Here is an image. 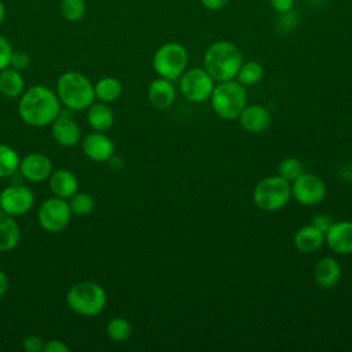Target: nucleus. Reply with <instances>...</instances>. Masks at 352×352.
<instances>
[{
  "mask_svg": "<svg viewBox=\"0 0 352 352\" xmlns=\"http://www.w3.org/2000/svg\"><path fill=\"white\" fill-rule=\"evenodd\" d=\"M21 239V231L14 216L0 209V252L14 249Z\"/></svg>",
  "mask_w": 352,
  "mask_h": 352,
  "instance_id": "obj_21",
  "label": "nucleus"
},
{
  "mask_svg": "<svg viewBox=\"0 0 352 352\" xmlns=\"http://www.w3.org/2000/svg\"><path fill=\"white\" fill-rule=\"evenodd\" d=\"M66 302L69 308L78 315L95 316L99 315L106 305V293L96 282H77L67 290Z\"/></svg>",
  "mask_w": 352,
  "mask_h": 352,
  "instance_id": "obj_5",
  "label": "nucleus"
},
{
  "mask_svg": "<svg viewBox=\"0 0 352 352\" xmlns=\"http://www.w3.org/2000/svg\"><path fill=\"white\" fill-rule=\"evenodd\" d=\"M21 175L30 182H43L52 173L51 160L43 153H29L19 161Z\"/></svg>",
  "mask_w": 352,
  "mask_h": 352,
  "instance_id": "obj_13",
  "label": "nucleus"
},
{
  "mask_svg": "<svg viewBox=\"0 0 352 352\" xmlns=\"http://www.w3.org/2000/svg\"><path fill=\"white\" fill-rule=\"evenodd\" d=\"M302 172H304L302 162L294 157L283 158L278 164V175L285 180H287L289 183L294 182Z\"/></svg>",
  "mask_w": 352,
  "mask_h": 352,
  "instance_id": "obj_29",
  "label": "nucleus"
},
{
  "mask_svg": "<svg viewBox=\"0 0 352 352\" xmlns=\"http://www.w3.org/2000/svg\"><path fill=\"white\" fill-rule=\"evenodd\" d=\"M60 15L69 22H77L84 18L87 12L85 0H60Z\"/></svg>",
  "mask_w": 352,
  "mask_h": 352,
  "instance_id": "obj_28",
  "label": "nucleus"
},
{
  "mask_svg": "<svg viewBox=\"0 0 352 352\" xmlns=\"http://www.w3.org/2000/svg\"><path fill=\"white\" fill-rule=\"evenodd\" d=\"M292 198V186L279 175L261 179L253 190V201L256 206L264 212H275L282 209Z\"/></svg>",
  "mask_w": 352,
  "mask_h": 352,
  "instance_id": "obj_6",
  "label": "nucleus"
},
{
  "mask_svg": "<svg viewBox=\"0 0 352 352\" xmlns=\"http://www.w3.org/2000/svg\"><path fill=\"white\" fill-rule=\"evenodd\" d=\"M4 16H6V8H4V4L0 1V25L4 21Z\"/></svg>",
  "mask_w": 352,
  "mask_h": 352,
  "instance_id": "obj_39",
  "label": "nucleus"
},
{
  "mask_svg": "<svg viewBox=\"0 0 352 352\" xmlns=\"http://www.w3.org/2000/svg\"><path fill=\"white\" fill-rule=\"evenodd\" d=\"M188 54L184 45L176 41H169L162 44L153 55V69L154 72L166 80L179 78L187 66Z\"/></svg>",
  "mask_w": 352,
  "mask_h": 352,
  "instance_id": "obj_7",
  "label": "nucleus"
},
{
  "mask_svg": "<svg viewBox=\"0 0 352 352\" xmlns=\"http://www.w3.org/2000/svg\"><path fill=\"white\" fill-rule=\"evenodd\" d=\"M19 155L8 144L0 143V179L11 176L19 168Z\"/></svg>",
  "mask_w": 352,
  "mask_h": 352,
  "instance_id": "obj_26",
  "label": "nucleus"
},
{
  "mask_svg": "<svg viewBox=\"0 0 352 352\" xmlns=\"http://www.w3.org/2000/svg\"><path fill=\"white\" fill-rule=\"evenodd\" d=\"M69 206L72 214L87 216L94 210L95 202L94 198L87 192H76L69 198Z\"/></svg>",
  "mask_w": 352,
  "mask_h": 352,
  "instance_id": "obj_30",
  "label": "nucleus"
},
{
  "mask_svg": "<svg viewBox=\"0 0 352 352\" xmlns=\"http://www.w3.org/2000/svg\"><path fill=\"white\" fill-rule=\"evenodd\" d=\"M199 1H201V4H202L206 10L217 11V10L224 8L230 0H199Z\"/></svg>",
  "mask_w": 352,
  "mask_h": 352,
  "instance_id": "obj_37",
  "label": "nucleus"
},
{
  "mask_svg": "<svg viewBox=\"0 0 352 352\" xmlns=\"http://www.w3.org/2000/svg\"><path fill=\"white\" fill-rule=\"evenodd\" d=\"M341 278V267L338 261L333 257H322L314 267V280L315 283L323 289H333Z\"/></svg>",
  "mask_w": 352,
  "mask_h": 352,
  "instance_id": "obj_18",
  "label": "nucleus"
},
{
  "mask_svg": "<svg viewBox=\"0 0 352 352\" xmlns=\"http://www.w3.org/2000/svg\"><path fill=\"white\" fill-rule=\"evenodd\" d=\"M179 87L188 102L202 103L210 98L214 80L204 67H192L180 76Z\"/></svg>",
  "mask_w": 352,
  "mask_h": 352,
  "instance_id": "obj_8",
  "label": "nucleus"
},
{
  "mask_svg": "<svg viewBox=\"0 0 352 352\" xmlns=\"http://www.w3.org/2000/svg\"><path fill=\"white\" fill-rule=\"evenodd\" d=\"M87 122L94 131L104 132L114 122V114L107 103H92L87 111Z\"/></svg>",
  "mask_w": 352,
  "mask_h": 352,
  "instance_id": "obj_23",
  "label": "nucleus"
},
{
  "mask_svg": "<svg viewBox=\"0 0 352 352\" xmlns=\"http://www.w3.org/2000/svg\"><path fill=\"white\" fill-rule=\"evenodd\" d=\"M51 133L55 142L62 147H73L81 138L80 126L66 116H58L51 122Z\"/></svg>",
  "mask_w": 352,
  "mask_h": 352,
  "instance_id": "obj_16",
  "label": "nucleus"
},
{
  "mask_svg": "<svg viewBox=\"0 0 352 352\" xmlns=\"http://www.w3.org/2000/svg\"><path fill=\"white\" fill-rule=\"evenodd\" d=\"M270 4L279 14H285L293 10L294 0H270Z\"/></svg>",
  "mask_w": 352,
  "mask_h": 352,
  "instance_id": "obj_35",
  "label": "nucleus"
},
{
  "mask_svg": "<svg viewBox=\"0 0 352 352\" xmlns=\"http://www.w3.org/2000/svg\"><path fill=\"white\" fill-rule=\"evenodd\" d=\"M238 120L246 132L261 133L271 125V113L261 104H246Z\"/></svg>",
  "mask_w": 352,
  "mask_h": 352,
  "instance_id": "obj_15",
  "label": "nucleus"
},
{
  "mask_svg": "<svg viewBox=\"0 0 352 352\" xmlns=\"http://www.w3.org/2000/svg\"><path fill=\"white\" fill-rule=\"evenodd\" d=\"M72 210L69 202L65 198L52 197L45 199L37 212V220L48 232H60L63 231L70 221Z\"/></svg>",
  "mask_w": 352,
  "mask_h": 352,
  "instance_id": "obj_9",
  "label": "nucleus"
},
{
  "mask_svg": "<svg viewBox=\"0 0 352 352\" xmlns=\"http://www.w3.org/2000/svg\"><path fill=\"white\" fill-rule=\"evenodd\" d=\"M25 81L19 70L8 66L0 70V94L6 98H18L23 94Z\"/></svg>",
  "mask_w": 352,
  "mask_h": 352,
  "instance_id": "obj_22",
  "label": "nucleus"
},
{
  "mask_svg": "<svg viewBox=\"0 0 352 352\" xmlns=\"http://www.w3.org/2000/svg\"><path fill=\"white\" fill-rule=\"evenodd\" d=\"M210 104L213 111L223 120H236L248 104L246 88L236 80L221 81L213 87L210 94Z\"/></svg>",
  "mask_w": 352,
  "mask_h": 352,
  "instance_id": "obj_4",
  "label": "nucleus"
},
{
  "mask_svg": "<svg viewBox=\"0 0 352 352\" xmlns=\"http://www.w3.org/2000/svg\"><path fill=\"white\" fill-rule=\"evenodd\" d=\"M33 204V191L23 184H11L0 192V209L14 217L28 213Z\"/></svg>",
  "mask_w": 352,
  "mask_h": 352,
  "instance_id": "obj_11",
  "label": "nucleus"
},
{
  "mask_svg": "<svg viewBox=\"0 0 352 352\" xmlns=\"http://www.w3.org/2000/svg\"><path fill=\"white\" fill-rule=\"evenodd\" d=\"M58 95L45 85H33L23 91L18 113L21 120L30 126L50 125L59 116Z\"/></svg>",
  "mask_w": 352,
  "mask_h": 352,
  "instance_id": "obj_1",
  "label": "nucleus"
},
{
  "mask_svg": "<svg viewBox=\"0 0 352 352\" xmlns=\"http://www.w3.org/2000/svg\"><path fill=\"white\" fill-rule=\"evenodd\" d=\"M121 91H122L121 82L116 77H110V76L102 77L94 85L95 98H98L103 103H111L116 99H118V96L121 95Z\"/></svg>",
  "mask_w": 352,
  "mask_h": 352,
  "instance_id": "obj_24",
  "label": "nucleus"
},
{
  "mask_svg": "<svg viewBox=\"0 0 352 352\" xmlns=\"http://www.w3.org/2000/svg\"><path fill=\"white\" fill-rule=\"evenodd\" d=\"M50 188L55 197L67 199L77 192L78 182L73 172L67 169H58L50 175Z\"/></svg>",
  "mask_w": 352,
  "mask_h": 352,
  "instance_id": "obj_20",
  "label": "nucleus"
},
{
  "mask_svg": "<svg viewBox=\"0 0 352 352\" xmlns=\"http://www.w3.org/2000/svg\"><path fill=\"white\" fill-rule=\"evenodd\" d=\"M331 223L333 221H331V219L327 214H315L312 217V221H311L312 226H315L316 228L322 230L323 232L327 231V228L331 226Z\"/></svg>",
  "mask_w": 352,
  "mask_h": 352,
  "instance_id": "obj_36",
  "label": "nucleus"
},
{
  "mask_svg": "<svg viewBox=\"0 0 352 352\" xmlns=\"http://www.w3.org/2000/svg\"><path fill=\"white\" fill-rule=\"evenodd\" d=\"M8 287V278L7 275L0 270V298L4 296V293L7 292Z\"/></svg>",
  "mask_w": 352,
  "mask_h": 352,
  "instance_id": "obj_38",
  "label": "nucleus"
},
{
  "mask_svg": "<svg viewBox=\"0 0 352 352\" xmlns=\"http://www.w3.org/2000/svg\"><path fill=\"white\" fill-rule=\"evenodd\" d=\"M45 352H69L70 348L60 340H50L44 344V349Z\"/></svg>",
  "mask_w": 352,
  "mask_h": 352,
  "instance_id": "obj_34",
  "label": "nucleus"
},
{
  "mask_svg": "<svg viewBox=\"0 0 352 352\" xmlns=\"http://www.w3.org/2000/svg\"><path fill=\"white\" fill-rule=\"evenodd\" d=\"M324 242L338 254L352 253V221H333L324 232Z\"/></svg>",
  "mask_w": 352,
  "mask_h": 352,
  "instance_id": "obj_14",
  "label": "nucleus"
},
{
  "mask_svg": "<svg viewBox=\"0 0 352 352\" xmlns=\"http://www.w3.org/2000/svg\"><path fill=\"white\" fill-rule=\"evenodd\" d=\"M30 58L25 51H12L11 59H10V66L16 69V70H23L29 66Z\"/></svg>",
  "mask_w": 352,
  "mask_h": 352,
  "instance_id": "obj_31",
  "label": "nucleus"
},
{
  "mask_svg": "<svg viewBox=\"0 0 352 352\" xmlns=\"http://www.w3.org/2000/svg\"><path fill=\"white\" fill-rule=\"evenodd\" d=\"M12 51L14 50L11 48V44L8 43V40L6 37L0 36V70L10 66V59H11Z\"/></svg>",
  "mask_w": 352,
  "mask_h": 352,
  "instance_id": "obj_33",
  "label": "nucleus"
},
{
  "mask_svg": "<svg viewBox=\"0 0 352 352\" xmlns=\"http://www.w3.org/2000/svg\"><path fill=\"white\" fill-rule=\"evenodd\" d=\"M131 333H132V326L125 318H113L106 324L107 337L116 342H122L128 340Z\"/></svg>",
  "mask_w": 352,
  "mask_h": 352,
  "instance_id": "obj_27",
  "label": "nucleus"
},
{
  "mask_svg": "<svg viewBox=\"0 0 352 352\" xmlns=\"http://www.w3.org/2000/svg\"><path fill=\"white\" fill-rule=\"evenodd\" d=\"M294 246L302 253H314L324 243V232L312 224L298 228L293 238Z\"/></svg>",
  "mask_w": 352,
  "mask_h": 352,
  "instance_id": "obj_19",
  "label": "nucleus"
},
{
  "mask_svg": "<svg viewBox=\"0 0 352 352\" xmlns=\"http://www.w3.org/2000/svg\"><path fill=\"white\" fill-rule=\"evenodd\" d=\"M241 63L242 54L231 41H214L204 54V69L217 82L234 80Z\"/></svg>",
  "mask_w": 352,
  "mask_h": 352,
  "instance_id": "obj_2",
  "label": "nucleus"
},
{
  "mask_svg": "<svg viewBox=\"0 0 352 352\" xmlns=\"http://www.w3.org/2000/svg\"><path fill=\"white\" fill-rule=\"evenodd\" d=\"M261 77H263V66L256 60H248L245 63L242 62L235 76L236 81L241 82L243 87L257 84L261 80Z\"/></svg>",
  "mask_w": 352,
  "mask_h": 352,
  "instance_id": "obj_25",
  "label": "nucleus"
},
{
  "mask_svg": "<svg viewBox=\"0 0 352 352\" xmlns=\"http://www.w3.org/2000/svg\"><path fill=\"white\" fill-rule=\"evenodd\" d=\"M56 95L60 103L77 111L88 109L95 99L92 82L87 76L74 70L66 72L58 78Z\"/></svg>",
  "mask_w": 352,
  "mask_h": 352,
  "instance_id": "obj_3",
  "label": "nucleus"
},
{
  "mask_svg": "<svg viewBox=\"0 0 352 352\" xmlns=\"http://www.w3.org/2000/svg\"><path fill=\"white\" fill-rule=\"evenodd\" d=\"M81 148L88 158L96 162H106L114 154L113 140L99 131L85 135L81 142Z\"/></svg>",
  "mask_w": 352,
  "mask_h": 352,
  "instance_id": "obj_12",
  "label": "nucleus"
},
{
  "mask_svg": "<svg viewBox=\"0 0 352 352\" xmlns=\"http://www.w3.org/2000/svg\"><path fill=\"white\" fill-rule=\"evenodd\" d=\"M292 186V197L301 205L314 206L320 204L326 197V184L324 182L314 175L302 172Z\"/></svg>",
  "mask_w": 352,
  "mask_h": 352,
  "instance_id": "obj_10",
  "label": "nucleus"
},
{
  "mask_svg": "<svg viewBox=\"0 0 352 352\" xmlns=\"http://www.w3.org/2000/svg\"><path fill=\"white\" fill-rule=\"evenodd\" d=\"M44 340L37 334H30L23 338V349L26 352H41L44 349Z\"/></svg>",
  "mask_w": 352,
  "mask_h": 352,
  "instance_id": "obj_32",
  "label": "nucleus"
},
{
  "mask_svg": "<svg viewBox=\"0 0 352 352\" xmlns=\"http://www.w3.org/2000/svg\"><path fill=\"white\" fill-rule=\"evenodd\" d=\"M147 96L153 107L158 110H165L173 104L176 99V89L170 80L158 77L150 82Z\"/></svg>",
  "mask_w": 352,
  "mask_h": 352,
  "instance_id": "obj_17",
  "label": "nucleus"
}]
</instances>
